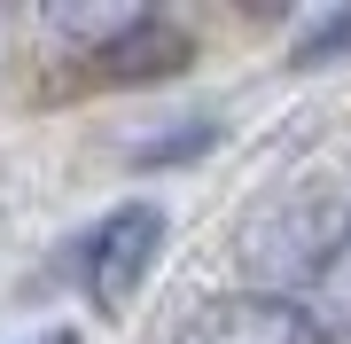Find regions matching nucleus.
Returning <instances> with one entry per match:
<instances>
[{"label":"nucleus","mask_w":351,"mask_h":344,"mask_svg":"<svg viewBox=\"0 0 351 344\" xmlns=\"http://www.w3.org/2000/svg\"><path fill=\"white\" fill-rule=\"evenodd\" d=\"M156 242H164V219H156L149 204H117V211L86 235L78 274H86L94 313H125V306H133V290H141L149 266H156Z\"/></svg>","instance_id":"obj_1"},{"label":"nucleus","mask_w":351,"mask_h":344,"mask_svg":"<svg viewBox=\"0 0 351 344\" xmlns=\"http://www.w3.org/2000/svg\"><path fill=\"white\" fill-rule=\"evenodd\" d=\"M47 344H71V336H47Z\"/></svg>","instance_id":"obj_5"},{"label":"nucleus","mask_w":351,"mask_h":344,"mask_svg":"<svg viewBox=\"0 0 351 344\" xmlns=\"http://www.w3.org/2000/svg\"><path fill=\"white\" fill-rule=\"evenodd\" d=\"M343 251H351V219H343Z\"/></svg>","instance_id":"obj_4"},{"label":"nucleus","mask_w":351,"mask_h":344,"mask_svg":"<svg viewBox=\"0 0 351 344\" xmlns=\"http://www.w3.org/2000/svg\"><path fill=\"white\" fill-rule=\"evenodd\" d=\"M328 55H351V16H328V24L297 47V63H328Z\"/></svg>","instance_id":"obj_3"},{"label":"nucleus","mask_w":351,"mask_h":344,"mask_svg":"<svg viewBox=\"0 0 351 344\" xmlns=\"http://www.w3.org/2000/svg\"><path fill=\"white\" fill-rule=\"evenodd\" d=\"M180 344H328L320 321L289 297H265V290H242V297H219L188 321Z\"/></svg>","instance_id":"obj_2"}]
</instances>
